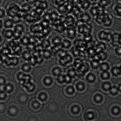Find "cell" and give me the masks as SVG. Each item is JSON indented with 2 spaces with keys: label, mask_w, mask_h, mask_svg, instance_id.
<instances>
[{
  "label": "cell",
  "mask_w": 121,
  "mask_h": 121,
  "mask_svg": "<svg viewBox=\"0 0 121 121\" xmlns=\"http://www.w3.org/2000/svg\"><path fill=\"white\" fill-rule=\"evenodd\" d=\"M96 22L98 24L105 26H108L112 24V17L107 11L104 10L95 17Z\"/></svg>",
  "instance_id": "1"
},
{
  "label": "cell",
  "mask_w": 121,
  "mask_h": 121,
  "mask_svg": "<svg viewBox=\"0 0 121 121\" xmlns=\"http://www.w3.org/2000/svg\"><path fill=\"white\" fill-rule=\"evenodd\" d=\"M73 2L67 0L62 4L56 8V11L61 16L70 14L72 12L74 7Z\"/></svg>",
  "instance_id": "2"
},
{
  "label": "cell",
  "mask_w": 121,
  "mask_h": 121,
  "mask_svg": "<svg viewBox=\"0 0 121 121\" xmlns=\"http://www.w3.org/2000/svg\"><path fill=\"white\" fill-rule=\"evenodd\" d=\"M6 14L11 18L14 15L21 13L20 6L17 4L13 3L10 4L6 10Z\"/></svg>",
  "instance_id": "3"
},
{
  "label": "cell",
  "mask_w": 121,
  "mask_h": 121,
  "mask_svg": "<svg viewBox=\"0 0 121 121\" xmlns=\"http://www.w3.org/2000/svg\"><path fill=\"white\" fill-rule=\"evenodd\" d=\"M112 34L111 32L105 30L100 31L98 35V38L102 42H110L112 36Z\"/></svg>",
  "instance_id": "4"
},
{
  "label": "cell",
  "mask_w": 121,
  "mask_h": 121,
  "mask_svg": "<svg viewBox=\"0 0 121 121\" xmlns=\"http://www.w3.org/2000/svg\"><path fill=\"white\" fill-rule=\"evenodd\" d=\"M121 35L119 33L112 34L111 40L110 42L112 46L116 47L121 45Z\"/></svg>",
  "instance_id": "5"
},
{
  "label": "cell",
  "mask_w": 121,
  "mask_h": 121,
  "mask_svg": "<svg viewBox=\"0 0 121 121\" xmlns=\"http://www.w3.org/2000/svg\"><path fill=\"white\" fill-rule=\"evenodd\" d=\"M112 12L113 14L118 17H120L121 14V1H119L114 4L112 7Z\"/></svg>",
  "instance_id": "6"
},
{
  "label": "cell",
  "mask_w": 121,
  "mask_h": 121,
  "mask_svg": "<svg viewBox=\"0 0 121 121\" xmlns=\"http://www.w3.org/2000/svg\"><path fill=\"white\" fill-rule=\"evenodd\" d=\"M73 61L72 55L68 54L65 56L59 59V62L61 65H65L70 63Z\"/></svg>",
  "instance_id": "7"
},
{
  "label": "cell",
  "mask_w": 121,
  "mask_h": 121,
  "mask_svg": "<svg viewBox=\"0 0 121 121\" xmlns=\"http://www.w3.org/2000/svg\"><path fill=\"white\" fill-rule=\"evenodd\" d=\"M1 35L5 39H10L13 37V32L12 29L4 28L2 30Z\"/></svg>",
  "instance_id": "8"
},
{
  "label": "cell",
  "mask_w": 121,
  "mask_h": 121,
  "mask_svg": "<svg viewBox=\"0 0 121 121\" xmlns=\"http://www.w3.org/2000/svg\"><path fill=\"white\" fill-rule=\"evenodd\" d=\"M90 15L88 13L82 12L78 18H79L80 22H82L89 23L91 20Z\"/></svg>",
  "instance_id": "9"
},
{
  "label": "cell",
  "mask_w": 121,
  "mask_h": 121,
  "mask_svg": "<svg viewBox=\"0 0 121 121\" xmlns=\"http://www.w3.org/2000/svg\"><path fill=\"white\" fill-rule=\"evenodd\" d=\"M67 37L70 39H73L76 34V30L74 26L70 27L66 30Z\"/></svg>",
  "instance_id": "10"
},
{
  "label": "cell",
  "mask_w": 121,
  "mask_h": 121,
  "mask_svg": "<svg viewBox=\"0 0 121 121\" xmlns=\"http://www.w3.org/2000/svg\"><path fill=\"white\" fill-rule=\"evenodd\" d=\"M14 24L12 18L9 17L5 19L3 21V27L6 29H12L14 26Z\"/></svg>",
  "instance_id": "11"
},
{
  "label": "cell",
  "mask_w": 121,
  "mask_h": 121,
  "mask_svg": "<svg viewBox=\"0 0 121 121\" xmlns=\"http://www.w3.org/2000/svg\"><path fill=\"white\" fill-rule=\"evenodd\" d=\"M19 58L17 56H8L5 58V62L9 64L15 65L17 64L19 62Z\"/></svg>",
  "instance_id": "12"
},
{
  "label": "cell",
  "mask_w": 121,
  "mask_h": 121,
  "mask_svg": "<svg viewBox=\"0 0 121 121\" xmlns=\"http://www.w3.org/2000/svg\"><path fill=\"white\" fill-rule=\"evenodd\" d=\"M43 28L41 23H37L33 25L31 27V31L34 33L41 32Z\"/></svg>",
  "instance_id": "13"
},
{
  "label": "cell",
  "mask_w": 121,
  "mask_h": 121,
  "mask_svg": "<svg viewBox=\"0 0 121 121\" xmlns=\"http://www.w3.org/2000/svg\"><path fill=\"white\" fill-rule=\"evenodd\" d=\"M72 45L71 41L69 39H65L62 41L61 44L62 47L65 49L71 48Z\"/></svg>",
  "instance_id": "14"
},
{
  "label": "cell",
  "mask_w": 121,
  "mask_h": 121,
  "mask_svg": "<svg viewBox=\"0 0 121 121\" xmlns=\"http://www.w3.org/2000/svg\"><path fill=\"white\" fill-rule=\"evenodd\" d=\"M107 53L105 51L99 52L97 53L94 57L100 61H103L106 60L108 57Z\"/></svg>",
  "instance_id": "15"
},
{
  "label": "cell",
  "mask_w": 121,
  "mask_h": 121,
  "mask_svg": "<svg viewBox=\"0 0 121 121\" xmlns=\"http://www.w3.org/2000/svg\"><path fill=\"white\" fill-rule=\"evenodd\" d=\"M40 53L44 58L45 59L50 58L52 56V52L47 49H43Z\"/></svg>",
  "instance_id": "16"
},
{
  "label": "cell",
  "mask_w": 121,
  "mask_h": 121,
  "mask_svg": "<svg viewBox=\"0 0 121 121\" xmlns=\"http://www.w3.org/2000/svg\"><path fill=\"white\" fill-rule=\"evenodd\" d=\"M104 42H101L97 44L95 48L97 53L102 51H104L106 49V47Z\"/></svg>",
  "instance_id": "17"
},
{
  "label": "cell",
  "mask_w": 121,
  "mask_h": 121,
  "mask_svg": "<svg viewBox=\"0 0 121 121\" xmlns=\"http://www.w3.org/2000/svg\"><path fill=\"white\" fill-rule=\"evenodd\" d=\"M14 24L21 22L23 19L22 14L21 13L14 15L11 18Z\"/></svg>",
  "instance_id": "18"
},
{
  "label": "cell",
  "mask_w": 121,
  "mask_h": 121,
  "mask_svg": "<svg viewBox=\"0 0 121 121\" xmlns=\"http://www.w3.org/2000/svg\"><path fill=\"white\" fill-rule=\"evenodd\" d=\"M19 42L22 45L26 46L30 43V37L26 35L21 36L19 39Z\"/></svg>",
  "instance_id": "19"
},
{
  "label": "cell",
  "mask_w": 121,
  "mask_h": 121,
  "mask_svg": "<svg viewBox=\"0 0 121 121\" xmlns=\"http://www.w3.org/2000/svg\"><path fill=\"white\" fill-rule=\"evenodd\" d=\"M21 55L23 60L25 61H28L32 56L31 52L27 50L23 51Z\"/></svg>",
  "instance_id": "20"
},
{
  "label": "cell",
  "mask_w": 121,
  "mask_h": 121,
  "mask_svg": "<svg viewBox=\"0 0 121 121\" xmlns=\"http://www.w3.org/2000/svg\"><path fill=\"white\" fill-rule=\"evenodd\" d=\"M62 41L60 37L57 36L54 37L52 40V43L55 46H59L61 45Z\"/></svg>",
  "instance_id": "21"
},
{
  "label": "cell",
  "mask_w": 121,
  "mask_h": 121,
  "mask_svg": "<svg viewBox=\"0 0 121 121\" xmlns=\"http://www.w3.org/2000/svg\"><path fill=\"white\" fill-rule=\"evenodd\" d=\"M71 52L73 57L77 58L81 54V51L76 47L71 48Z\"/></svg>",
  "instance_id": "22"
},
{
  "label": "cell",
  "mask_w": 121,
  "mask_h": 121,
  "mask_svg": "<svg viewBox=\"0 0 121 121\" xmlns=\"http://www.w3.org/2000/svg\"><path fill=\"white\" fill-rule=\"evenodd\" d=\"M67 0H51L52 4L56 8L64 3Z\"/></svg>",
  "instance_id": "23"
},
{
  "label": "cell",
  "mask_w": 121,
  "mask_h": 121,
  "mask_svg": "<svg viewBox=\"0 0 121 121\" xmlns=\"http://www.w3.org/2000/svg\"><path fill=\"white\" fill-rule=\"evenodd\" d=\"M56 54L60 59L65 56L68 54V53L66 50L65 49H61L60 48Z\"/></svg>",
  "instance_id": "24"
},
{
  "label": "cell",
  "mask_w": 121,
  "mask_h": 121,
  "mask_svg": "<svg viewBox=\"0 0 121 121\" xmlns=\"http://www.w3.org/2000/svg\"><path fill=\"white\" fill-rule=\"evenodd\" d=\"M26 46L27 50L31 52H33L36 50V46L35 43H30Z\"/></svg>",
  "instance_id": "25"
},
{
  "label": "cell",
  "mask_w": 121,
  "mask_h": 121,
  "mask_svg": "<svg viewBox=\"0 0 121 121\" xmlns=\"http://www.w3.org/2000/svg\"><path fill=\"white\" fill-rule=\"evenodd\" d=\"M100 61L95 58L91 60L90 61V64L92 67L96 68L99 66Z\"/></svg>",
  "instance_id": "26"
},
{
  "label": "cell",
  "mask_w": 121,
  "mask_h": 121,
  "mask_svg": "<svg viewBox=\"0 0 121 121\" xmlns=\"http://www.w3.org/2000/svg\"><path fill=\"white\" fill-rule=\"evenodd\" d=\"M51 42L48 39H45L42 41L41 45L43 48L47 49L50 46Z\"/></svg>",
  "instance_id": "27"
},
{
  "label": "cell",
  "mask_w": 121,
  "mask_h": 121,
  "mask_svg": "<svg viewBox=\"0 0 121 121\" xmlns=\"http://www.w3.org/2000/svg\"><path fill=\"white\" fill-rule=\"evenodd\" d=\"M99 66L102 70H106L108 68L109 65L107 62H103L100 63Z\"/></svg>",
  "instance_id": "28"
},
{
  "label": "cell",
  "mask_w": 121,
  "mask_h": 121,
  "mask_svg": "<svg viewBox=\"0 0 121 121\" xmlns=\"http://www.w3.org/2000/svg\"><path fill=\"white\" fill-rule=\"evenodd\" d=\"M28 62L30 65H35L37 63L36 59L32 55Z\"/></svg>",
  "instance_id": "29"
},
{
  "label": "cell",
  "mask_w": 121,
  "mask_h": 121,
  "mask_svg": "<svg viewBox=\"0 0 121 121\" xmlns=\"http://www.w3.org/2000/svg\"><path fill=\"white\" fill-rule=\"evenodd\" d=\"M6 14V10L4 8H0V19L4 18Z\"/></svg>",
  "instance_id": "30"
},
{
  "label": "cell",
  "mask_w": 121,
  "mask_h": 121,
  "mask_svg": "<svg viewBox=\"0 0 121 121\" xmlns=\"http://www.w3.org/2000/svg\"><path fill=\"white\" fill-rule=\"evenodd\" d=\"M115 51L117 55L120 56L121 53V45L116 47L115 49Z\"/></svg>",
  "instance_id": "31"
},
{
  "label": "cell",
  "mask_w": 121,
  "mask_h": 121,
  "mask_svg": "<svg viewBox=\"0 0 121 121\" xmlns=\"http://www.w3.org/2000/svg\"><path fill=\"white\" fill-rule=\"evenodd\" d=\"M113 73L117 74L120 72V68L119 67H115L113 68Z\"/></svg>",
  "instance_id": "32"
},
{
  "label": "cell",
  "mask_w": 121,
  "mask_h": 121,
  "mask_svg": "<svg viewBox=\"0 0 121 121\" xmlns=\"http://www.w3.org/2000/svg\"><path fill=\"white\" fill-rule=\"evenodd\" d=\"M3 27V21L2 19H0V30L2 29Z\"/></svg>",
  "instance_id": "33"
},
{
  "label": "cell",
  "mask_w": 121,
  "mask_h": 121,
  "mask_svg": "<svg viewBox=\"0 0 121 121\" xmlns=\"http://www.w3.org/2000/svg\"><path fill=\"white\" fill-rule=\"evenodd\" d=\"M88 79L90 80H92L94 79V77L92 75H91L89 76Z\"/></svg>",
  "instance_id": "34"
},
{
  "label": "cell",
  "mask_w": 121,
  "mask_h": 121,
  "mask_svg": "<svg viewBox=\"0 0 121 121\" xmlns=\"http://www.w3.org/2000/svg\"><path fill=\"white\" fill-rule=\"evenodd\" d=\"M103 76L104 77H107L108 76V74L107 73L104 72L103 74Z\"/></svg>",
  "instance_id": "35"
},
{
  "label": "cell",
  "mask_w": 121,
  "mask_h": 121,
  "mask_svg": "<svg viewBox=\"0 0 121 121\" xmlns=\"http://www.w3.org/2000/svg\"><path fill=\"white\" fill-rule=\"evenodd\" d=\"M104 87L106 89H108L109 87V85L107 84H105L104 85Z\"/></svg>",
  "instance_id": "36"
},
{
  "label": "cell",
  "mask_w": 121,
  "mask_h": 121,
  "mask_svg": "<svg viewBox=\"0 0 121 121\" xmlns=\"http://www.w3.org/2000/svg\"><path fill=\"white\" fill-rule=\"evenodd\" d=\"M117 91V89L115 88H113L111 89V91L113 93H115Z\"/></svg>",
  "instance_id": "37"
},
{
  "label": "cell",
  "mask_w": 121,
  "mask_h": 121,
  "mask_svg": "<svg viewBox=\"0 0 121 121\" xmlns=\"http://www.w3.org/2000/svg\"><path fill=\"white\" fill-rule=\"evenodd\" d=\"M3 37L1 34H0V44L3 41Z\"/></svg>",
  "instance_id": "38"
},
{
  "label": "cell",
  "mask_w": 121,
  "mask_h": 121,
  "mask_svg": "<svg viewBox=\"0 0 121 121\" xmlns=\"http://www.w3.org/2000/svg\"><path fill=\"white\" fill-rule=\"evenodd\" d=\"M118 110L117 108H115L113 109L114 112L115 113H117L118 112Z\"/></svg>",
  "instance_id": "39"
},
{
  "label": "cell",
  "mask_w": 121,
  "mask_h": 121,
  "mask_svg": "<svg viewBox=\"0 0 121 121\" xmlns=\"http://www.w3.org/2000/svg\"><path fill=\"white\" fill-rule=\"evenodd\" d=\"M95 99L97 101H99L101 99V98L99 96H97L96 97Z\"/></svg>",
  "instance_id": "40"
},
{
  "label": "cell",
  "mask_w": 121,
  "mask_h": 121,
  "mask_svg": "<svg viewBox=\"0 0 121 121\" xmlns=\"http://www.w3.org/2000/svg\"><path fill=\"white\" fill-rule=\"evenodd\" d=\"M91 2H92L94 3H95L96 2L99 0H89Z\"/></svg>",
  "instance_id": "41"
},
{
  "label": "cell",
  "mask_w": 121,
  "mask_h": 121,
  "mask_svg": "<svg viewBox=\"0 0 121 121\" xmlns=\"http://www.w3.org/2000/svg\"><path fill=\"white\" fill-rule=\"evenodd\" d=\"M78 110V108L76 107H74L73 109V111L75 112H77Z\"/></svg>",
  "instance_id": "42"
},
{
  "label": "cell",
  "mask_w": 121,
  "mask_h": 121,
  "mask_svg": "<svg viewBox=\"0 0 121 121\" xmlns=\"http://www.w3.org/2000/svg\"><path fill=\"white\" fill-rule=\"evenodd\" d=\"M78 87L79 88L81 89L83 87V86L82 84H80L78 85Z\"/></svg>",
  "instance_id": "43"
},
{
  "label": "cell",
  "mask_w": 121,
  "mask_h": 121,
  "mask_svg": "<svg viewBox=\"0 0 121 121\" xmlns=\"http://www.w3.org/2000/svg\"><path fill=\"white\" fill-rule=\"evenodd\" d=\"M88 116L89 118H91L93 117V115L91 113H89L88 114Z\"/></svg>",
  "instance_id": "44"
},
{
  "label": "cell",
  "mask_w": 121,
  "mask_h": 121,
  "mask_svg": "<svg viewBox=\"0 0 121 121\" xmlns=\"http://www.w3.org/2000/svg\"><path fill=\"white\" fill-rule=\"evenodd\" d=\"M1 50L0 49V58H1Z\"/></svg>",
  "instance_id": "45"
},
{
  "label": "cell",
  "mask_w": 121,
  "mask_h": 121,
  "mask_svg": "<svg viewBox=\"0 0 121 121\" xmlns=\"http://www.w3.org/2000/svg\"><path fill=\"white\" fill-rule=\"evenodd\" d=\"M69 91L70 92H71L72 91V89L70 88V89H69Z\"/></svg>",
  "instance_id": "46"
},
{
  "label": "cell",
  "mask_w": 121,
  "mask_h": 121,
  "mask_svg": "<svg viewBox=\"0 0 121 121\" xmlns=\"http://www.w3.org/2000/svg\"><path fill=\"white\" fill-rule=\"evenodd\" d=\"M2 0H0V4L1 3V2Z\"/></svg>",
  "instance_id": "47"
},
{
  "label": "cell",
  "mask_w": 121,
  "mask_h": 121,
  "mask_svg": "<svg viewBox=\"0 0 121 121\" xmlns=\"http://www.w3.org/2000/svg\"><path fill=\"white\" fill-rule=\"evenodd\" d=\"M1 59V58H0V60ZM0 61H1V60H0Z\"/></svg>",
  "instance_id": "48"
},
{
  "label": "cell",
  "mask_w": 121,
  "mask_h": 121,
  "mask_svg": "<svg viewBox=\"0 0 121 121\" xmlns=\"http://www.w3.org/2000/svg\"><path fill=\"white\" fill-rule=\"evenodd\" d=\"M120 89L121 90V86H120Z\"/></svg>",
  "instance_id": "49"
}]
</instances>
